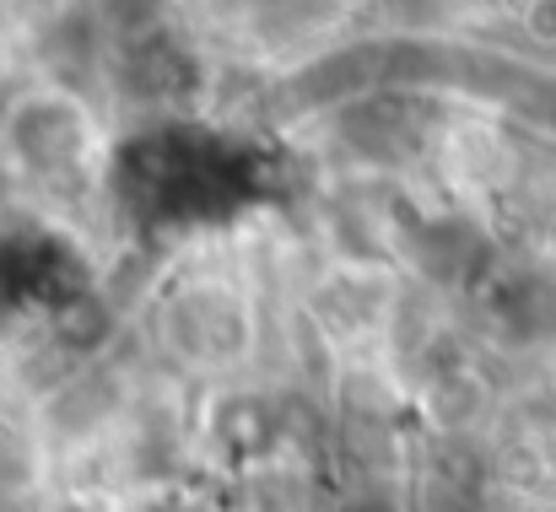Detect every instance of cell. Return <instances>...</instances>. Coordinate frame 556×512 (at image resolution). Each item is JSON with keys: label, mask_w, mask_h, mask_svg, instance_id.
<instances>
[{"label": "cell", "mask_w": 556, "mask_h": 512, "mask_svg": "<svg viewBox=\"0 0 556 512\" xmlns=\"http://www.w3.org/2000/svg\"><path fill=\"white\" fill-rule=\"evenodd\" d=\"M497 319H503V330L514 341L535 345L546 335H556V276H546V270L514 276L503 286V297H497Z\"/></svg>", "instance_id": "1"}]
</instances>
